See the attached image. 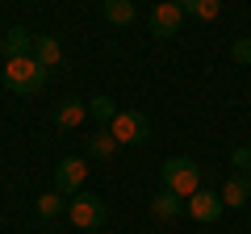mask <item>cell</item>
<instances>
[{"label": "cell", "mask_w": 251, "mask_h": 234, "mask_svg": "<svg viewBox=\"0 0 251 234\" xmlns=\"http://www.w3.org/2000/svg\"><path fill=\"white\" fill-rule=\"evenodd\" d=\"M4 88L17 92V96H38L46 88V67L38 63L34 54H21L4 63Z\"/></svg>", "instance_id": "1"}, {"label": "cell", "mask_w": 251, "mask_h": 234, "mask_svg": "<svg viewBox=\"0 0 251 234\" xmlns=\"http://www.w3.org/2000/svg\"><path fill=\"white\" fill-rule=\"evenodd\" d=\"M159 171H163V188H172L176 197H184V201L201 188V163L188 159V155H172Z\"/></svg>", "instance_id": "2"}, {"label": "cell", "mask_w": 251, "mask_h": 234, "mask_svg": "<svg viewBox=\"0 0 251 234\" xmlns=\"http://www.w3.org/2000/svg\"><path fill=\"white\" fill-rule=\"evenodd\" d=\"M67 217H72L75 230H100L105 226V201L97 197V192H75L72 201H67Z\"/></svg>", "instance_id": "3"}, {"label": "cell", "mask_w": 251, "mask_h": 234, "mask_svg": "<svg viewBox=\"0 0 251 234\" xmlns=\"http://www.w3.org/2000/svg\"><path fill=\"white\" fill-rule=\"evenodd\" d=\"M109 134L117 138V146H138L151 138V121H147V113H138V109H122V113L109 121Z\"/></svg>", "instance_id": "4"}, {"label": "cell", "mask_w": 251, "mask_h": 234, "mask_svg": "<svg viewBox=\"0 0 251 234\" xmlns=\"http://www.w3.org/2000/svg\"><path fill=\"white\" fill-rule=\"evenodd\" d=\"M84 180H88V163H84V159H75V155L59 159V167H54V188H59L63 197L84 192Z\"/></svg>", "instance_id": "5"}, {"label": "cell", "mask_w": 251, "mask_h": 234, "mask_svg": "<svg viewBox=\"0 0 251 234\" xmlns=\"http://www.w3.org/2000/svg\"><path fill=\"white\" fill-rule=\"evenodd\" d=\"M222 192H205V188H197L193 197L184 201V213L193 217V222H218L222 217Z\"/></svg>", "instance_id": "6"}, {"label": "cell", "mask_w": 251, "mask_h": 234, "mask_svg": "<svg viewBox=\"0 0 251 234\" xmlns=\"http://www.w3.org/2000/svg\"><path fill=\"white\" fill-rule=\"evenodd\" d=\"M180 21H184V13L176 9V0H163V4H155V9H151V21H147V25H151L155 38L168 42V38L180 34Z\"/></svg>", "instance_id": "7"}, {"label": "cell", "mask_w": 251, "mask_h": 234, "mask_svg": "<svg viewBox=\"0 0 251 234\" xmlns=\"http://www.w3.org/2000/svg\"><path fill=\"white\" fill-rule=\"evenodd\" d=\"M247 201H251V176L234 171L230 180L222 184V205H226V209H243Z\"/></svg>", "instance_id": "8"}, {"label": "cell", "mask_w": 251, "mask_h": 234, "mask_svg": "<svg viewBox=\"0 0 251 234\" xmlns=\"http://www.w3.org/2000/svg\"><path fill=\"white\" fill-rule=\"evenodd\" d=\"M0 50L9 54V59H21V54H34V34H29V29H21V25H13L9 34L0 38Z\"/></svg>", "instance_id": "9"}, {"label": "cell", "mask_w": 251, "mask_h": 234, "mask_svg": "<svg viewBox=\"0 0 251 234\" xmlns=\"http://www.w3.org/2000/svg\"><path fill=\"white\" fill-rule=\"evenodd\" d=\"M100 13H105V21L109 25H134V0H100Z\"/></svg>", "instance_id": "10"}, {"label": "cell", "mask_w": 251, "mask_h": 234, "mask_svg": "<svg viewBox=\"0 0 251 234\" xmlns=\"http://www.w3.org/2000/svg\"><path fill=\"white\" fill-rule=\"evenodd\" d=\"M34 59H38L42 67H59V63H63L59 38H54V34H38V38H34Z\"/></svg>", "instance_id": "11"}, {"label": "cell", "mask_w": 251, "mask_h": 234, "mask_svg": "<svg viewBox=\"0 0 251 234\" xmlns=\"http://www.w3.org/2000/svg\"><path fill=\"white\" fill-rule=\"evenodd\" d=\"M180 209H184V197H176L172 188H163V192H155V197H151V213L159 217V222H172Z\"/></svg>", "instance_id": "12"}, {"label": "cell", "mask_w": 251, "mask_h": 234, "mask_svg": "<svg viewBox=\"0 0 251 234\" xmlns=\"http://www.w3.org/2000/svg\"><path fill=\"white\" fill-rule=\"evenodd\" d=\"M84 117H88V105H84V100H63V105L54 109V126L59 130H75Z\"/></svg>", "instance_id": "13"}, {"label": "cell", "mask_w": 251, "mask_h": 234, "mask_svg": "<svg viewBox=\"0 0 251 234\" xmlns=\"http://www.w3.org/2000/svg\"><path fill=\"white\" fill-rule=\"evenodd\" d=\"M113 151H117V138L109 134V126L100 134H88V159H113Z\"/></svg>", "instance_id": "14"}, {"label": "cell", "mask_w": 251, "mask_h": 234, "mask_svg": "<svg viewBox=\"0 0 251 234\" xmlns=\"http://www.w3.org/2000/svg\"><path fill=\"white\" fill-rule=\"evenodd\" d=\"M117 113H122V109H117L113 96H92L88 100V117H92V121H100V126H109Z\"/></svg>", "instance_id": "15"}, {"label": "cell", "mask_w": 251, "mask_h": 234, "mask_svg": "<svg viewBox=\"0 0 251 234\" xmlns=\"http://www.w3.org/2000/svg\"><path fill=\"white\" fill-rule=\"evenodd\" d=\"M67 201H72V197H63L59 188L42 192V197H38V217H59V213H67Z\"/></svg>", "instance_id": "16"}, {"label": "cell", "mask_w": 251, "mask_h": 234, "mask_svg": "<svg viewBox=\"0 0 251 234\" xmlns=\"http://www.w3.org/2000/svg\"><path fill=\"white\" fill-rule=\"evenodd\" d=\"M218 13H222V0H193V17H201V21H214Z\"/></svg>", "instance_id": "17"}, {"label": "cell", "mask_w": 251, "mask_h": 234, "mask_svg": "<svg viewBox=\"0 0 251 234\" xmlns=\"http://www.w3.org/2000/svg\"><path fill=\"white\" fill-rule=\"evenodd\" d=\"M230 59H234V63H243V67L251 63V38H239V42L230 46Z\"/></svg>", "instance_id": "18"}, {"label": "cell", "mask_w": 251, "mask_h": 234, "mask_svg": "<svg viewBox=\"0 0 251 234\" xmlns=\"http://www.w3.org/2000/svg\"><path fill=\"white\" fill-rule=\"evenodd\" d=\"M230 163H234L239 171H251V146H234V151H230Z\"/></svg>", "instance_id": "19"}, {"label": "cell", "mask_w": 251, "mask_h": 234, "mask_svg": "<svg viewBox=\"0 0 251 234\" xmlns=\"http://www.w3.org/2000/svg\"><path fill=\"white\" fill-rule=\"evenodd\" d=\"M176 9H180V13L188 17V13H193V0H176Z\"/></svg>", "instance_id": "20"}, {"label": "cell", "mask_w": 251, "mask_h": 234, "mask_svg": "<svg viewBox=\"0 0 251 234\" xmlns=\"http://www.w3.org/2000/svg\"><path fill=\"white\" fill-rule=\"evenodd\" d=\"M247 176H251V171H247Z\"/></svg>", "instance_id": "21"}]
</instances>
